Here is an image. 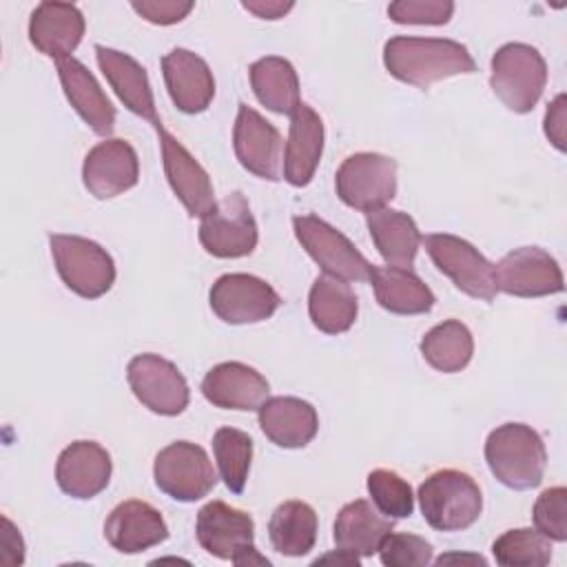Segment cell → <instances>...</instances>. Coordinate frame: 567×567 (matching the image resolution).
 Returning a JSON list of instances; mask_svg holds the SVG:
<instances>
[{"mask_svg":"<svg viewBox=\"0 0 567 567\" xmlns=\"http://www.w3.org/2000/svg\"><path fill=\"white\" fill-rule=\"evenodd\" d=\"M383 64L392 78L423 91L439 80L476 71L467 47L447 38L394 35L383 47Z\"/></svg>","mask_w":567,"mask_h":567,"instance_id":"cell-1","label":"cell"},{"mask_svg":"<svg viewBox=\"0 0 567 567\" xmlns=\"http://www.w3.org/2000/svg\"><path fill=\"white\" fill-rule=\"evenodd\" d=\"M485 461L498 483L525 492L540 485L547 450L540 434L525 423H503L487 434Z\"/></svg>","mask_w":567,"mask_h":567,"instance_id":"cell-2","label":"cell"},{"mask_svg":"<svg viewBox=\"0 0 567 567\" xmlns=\"http://www.w3.org/2000/svg\"><path fill=\"white\" fill-rule=\"evenodd\" d=\"M419 505L425 523L436 532L472 527L483 512L478 483L461 470H436L419 485Z\"/></svg>","mask_w":567,"mask_h":567,"instance_id":"cell-3","label":"cell"},{"mask_svg":"<svg viewBox=\"0 0 567 567\" xmlns=\"http://www.w3.org/2000/svg\"><path fill=\"white\" fill-rule=\"evenodd\" d=\"M489 86L514 113H529L547 84V62L525 42H507L492 55Z\"/></svg>","mask_w":567,"mask_h":567,"instance_id":"cell-4","label":"cell"},{"mask_svg":"<svg viewBox=\"0 0 567 567\" xmlns=\"http://www.w3.org/2000/svg\"><path fill=\"white\" fill-rule=\"evenodd\" d=\"M195 536L202 549L210 556L244 565H270L255 547V523L244 509L230 507L224 501L206 503L195 518Z\"/></svg>","mask_w":567,"mask_h":567,"instance_id":"cell-5","label":"cell"},{"mask_svg":"<svg viewBox=\"0 0 567 567\" xmlns=\"http://www.w3.org/2000/svg\"><path fill=\"white\" fill-rule=\"evenodd\" d=\"M51 257L64 286L82 299H100L115 284V261L97 241L80 235H49Z\"/></svg>","mask_w":567,"mask_h":567,"instance_id":"cell-6","label":"cell"},{"mask_svg":"<svg viewBox=\"0 0 567 567\" xmlns=\"http://www.w3.org/2000/svg\"><path fill=\"white\" fill-rule=\"evenodd\" d=\"M295 237L323 275L343 281H370L374 266L365 255L334 226L317 215L292 217Z\"/></svg>","mask_w":567,"mask_h":567,"instance_id":"cell-7","label":"cell"},{"mask_svg":"<svg viewBox=\"0 0 567 567\" xmlns=\"http://www.w3.org/2000/svg\"><path fill=\"white\" fill-rule=\"evenodd\" d=\"M339 199L361 213L385 208L396 195V159L381 153L348 155L334 175Z\"/></svg>","mask_w":567,"mask_h":567,"instance_id":"cell-8","label":"cell"},{"mask_svg":"<svg viewBox=\"0 0 567 567\" xmlns=\"http://www.w3.org/2000/svg\"><path fill=\"white\" fill-rule=\"evenodd\" d=\"M153 478L159 492L179 503H195L213 492L217 472L206 450L190 441H175L157 452Z\"/></svg>","mask_w":567,"mask_h":567,"instance_id":"cell-9","label":"cell"},{"mask_svg":"<svg viewBox=\"0 0 567 567\" xmlns=\"http://www.w3.org/2000/svg\"><path fill=\"white\" fill-rule=\"evenodd\" d=\"M259 230L246 197L239 190L219 199L210 213L202 217L199 244L219 259L246 257L257 248Z\"/></svg>","mask_w":567,"mask_h":567,"instance_id":"cell-10","label":"cell"},{"mask_svg":"<svg viewBox=\"0 0 567 567\" xmlns=\"http://www.w3.org/2000/svg\"><path fill=\"white\" fill-rule=\"evenodd\" d=\"M421 241L432 264L447 275L461 292L483 301H492L496 297L494 264H489L470 241L450 233H432L421 237Z\"/></svg>","mask_w":567,"mask_h":567,"instance_id":"cell-11","label":"cell"},{"mask_svg":"<svg viewBox=\"0 0 567 567\" xmlns=\"http://www.w3.org/2000/svg\"><path fill=\"white\" fill-rule=\"evenodd\" d=\"M126 381L135 399L159 416H177L188 408L190 390L184 374L159 354L133 357L126 365Z\"/></svg>","mask_w":567,"mask_h":567,"instance_id":"cell-12","label":"cell"},{"mask_svg":"<svg viewBox=\"0 0 567 567\" xmlns=\"http://www.w3.org/2000/svg\"><path fill=\"white\" fill-rule=\"evenodd\" d=\"M208 303L224 323L244 326L270 319L281 306V297L255 275L228 272L210 286Z\"/></svg>","mask_w":567,"mask_h":567,"instance_id":"cell-13","label":"cell"},{"mask_svg":"<svg viewBox=\"0 0 567 567\" xmlns=\"http://www.w3.org/2000/svg\"><path fill=\"white\" fill-rule=\"evenodd\" d=\"M496 290L512 297H547L563 292V270L558 261L538 246H523L507 252L494 266Z\"/></svg>","mask_w":567,"mask_h":567,"instance_id":"cell-14","label":"cell"},{"mask_svg":"<svg viewBox=\"0 0 567 567\" xmlns=\"http://www.w3.org/2000/svg\"><path fill=\"white\" fill-rule=\"evenodd\" d=\"M284 146L279 131L241 102L233 126V148L239 164L261 179L279 182L284 175Z\"/></svg>","mask_w":567,"mask_h":567,"instance_id":"cell-15","label":"cell"},{"mask_svg":"<svg viewBox=\"0 0 567 567\" xmlns=\"http://www.w3.org/2000/svg\"><path fill=\"white\" fill-rule=\"evenodd\" d=\"M151 124L155 126L159 137L164 173L171 190L175 193V197L182 202V206L188 210L190 217H204L217 204L208 173L193 157V153L173 133L164 128L159 117Z\"/></svg>","mask_w":567,"mask_h":567,"instance_id":"cell-16","label":"cell"},{"mask_svg":"<svg viewBox=\"0 0 567 567\" xmlns=\"http://www.w3.org/2000/svg\"><path fill=\"white\" fill-rule=\"evenodd\" d=\"M140 179V159L135 148L120 137H106L95 144L82 164L84 188L95 199H111L131 190Z\"/></svg>","mask_w":567,"mask_h":567,"instance_id":"cell-17","label":"cell"},{"mask_svg":"<svg viewBox=\"0 0 567 567\" xmlns=\"http://www.w3.org/2000/svg\"><path fill=\"white\" fill-rule=\"evenodd\" d=\"M113 472L111 454L95 441H73L55 463L58 487L78 501H89L106 489Z\"/></svg>","mask_w":567,"mask_h":567,"instance_id":"cell-18","label":"cell"},{"mask_svg":"<svg viewBox=\"0 0 567 567\" xmlns=\"http://www.w3.org/2000/svg\"><path fill=\"white\" fill-rule=\"evenodd\" d=\"M104 538L120 554H140L168 538V525L146 501H122L104 520Z\"/></svg>","mask_w":567,"mask_h":567,"instance_id":"cell-19","label":"cell"},{"mask_svg":"<svg viewBox=\"0 0 567 567\" xmlns=\"http://www.w3.org/2000/svg\"><path fill=\"white\" fill-rule=\"evenodd\" d=\"M162 75L173 104L186 113H204L215 97V78L204 58L188 49H173L162 58Z\"/></svg>","mask_w":567,"mask_h":567,"instance_id":"cell-20","label":"cell"},{"mask_svg":"<svg viewBox=\"0 0 567 567\" xmlns=\"http://www.w3.org/2000/svg\"><path fill=\"white\" fill-rule=\"evenodd\" d=\"M268 392L270 385L266 377L241 361L217 363L202 381L204 399L221 410H259V405L268 399Z\"/></svg>","mask_w":567,"mask_h":567,"instance_id":"cell-21","label":"cell"},{"mask_svg":"<svg viewBox=\"0 0 567 567\" xmlns=\"http://www.w3.org/2000/svg\"><path fill=\"white\" fill-rule=\"evenodd\" d=\"M86 22L71 2H40L29 18V40L47 58L64 60L82 42Z\"/></svg>","mask_w":567,"mask_h":567,"instance_id":"cell-22","label":"cell"},{"mask_svg":"<svg viewBox=\"0 0 567 567\" xmlns=\"http://www.w3.org/2000/svg\"><path fill=\"white\" fill-rule=\"evenodd\" d=\"M58 78L69 104L84 120V124L95 135L109 137L115 128V106L106 97L95 75L80 60L64 58L58 60Z\"/></svg>","mask_w":567,"mask_h":567,"instance_id":"cell-23","label":"cell"},{"mask_svg":"<svg viewBox=\"0 0 567 567\" xmlns=\"http://www.w3.org/2000/svg\"><path fill=\"white\" fill-rule=\"evenodd\" d=\"M321 155L323 120L312 106L301 102L290 115L288 142L284 146V179L295 188L308 186L317 173Z\"/></svg>","mask_w":567,"mask_h":567,"instance_id":"cell-24","label":"cell"},{"mask_svg":"<svg viewBox=\"0 0 567 567\" xmlns=\"http://www.w3.org/2000/svg\"><path fill=\"white\" fill-rule=\"evenodd\" d=\"M259 427L279 447H306L319 432V414L312 403L299 396L266 399L259 410Z\"/></svg>","mask_w":567,"mask_h":567,"instance_id":"cell-25","label":"cell"},{"mask_svg":"<svg viewBox=\"0 0 567 567\" xmlns=\"http://www.w3.org/2000/svg\"><path fill=\"white\" fill-rule=\"evenodd\" d=\"M95 58L97 66L104 73L106 82L120 97V102L135 115L155 122V97L151 91L148 73L146 69L131 58L128 53H122L117 49H109L102 44H95Z\"/></svg>","mask_w":567,"mask_h":567,"instance_id":"cell-26","label":"cell"},{"mask_svg":"<svg viewBox=\"0 0 567 567\" xmlns=\"http://www.w3.org/2000/svg\"><path fill=\"white\" fill-rule=\"evenodd\" d=\"M394 520L383 516L370 501L357 498L346 503L334 520V545L359 558L379 551L383 538L392 532Z\"/></svg>","mask_w":567,"mask_h":567,"instance_id":"cell-27","label":"cell"},{"mask_svg":"<svg viewBox=\"0 0 567 567\" xmlns=\"http://www.w3.org/2000/svg\"><path fill=\"white\" fill-rule=\"evenodd\" d=\"M365 224L374 248L388 266H414L416 250L421 246V233L408 213L394 208H377L365 213Z\"/></svg>","mask_w":567,"mask_h":567,"instance_id":"cell-28","label":"cell"},{"mask_svg":"<svg viewBox=\"0 0 567 567\" xmlns=\"http://www.w3.org/2000/svg\"><path fill=\"white\" fill-rule=\"evenodd\" d=\"M372 288L379 306L392 315H425L436 297L412 268L374 266Z\"/></svg>","mask_w":567,"mask_h":567,"instance_id":"cell-29","label":"cell"},{"mask_svg":"<svg viewBox=\"0 0 567 567\" xmlns=\"http://www.w3.org/2000/svg\"><path fill=\"white\" fill-rule=\"evenodd\" d=\"M359 312V301L348 281L319 275L308 295V315L317 330L326 334L348 332Z\"/></svg>","mask_w":567,"mask_h":567,"instance_id":"cell-30","label":"cell"},{"mask_svg":"<svg viewBox=\"0 0 567 567\" xmlns=\"http://www.w3.org/2000/svg\"><path fill=\"white\" fill-rule=\"evenodd\" d=\"M319 518L312 505L303 501H284L268 520V538L277 554L299 558L312 551L317 543Z\"/></svg>","mask_w":567,"mask_h":567,"instance_id":"cell-31","label":"cell"},{"mask_svg":"<svg viewBox=\"0 0 567 567\" xmlns=\"http://www.w3.org/2000/svg\"><path fill=\"white\" fill-rule=\"evenodd\" d=\"M250 86L257 100L272 113L292 115L299 104V78L295 66L279 55H266L250 64Z\"/></svg>","mask_w":567,"mask_h":567,"instance_id":"cell-32","label":"cell"},{"mask_svg":"<svg viewBox=\"0 0 567 567\" xmlns=\"http://www.w3.org/2000/svg\"><path fill=\"white\" fill-rule=\"evenodd\" d=\"M419 348L423 359L434 370L454 374V372H461L472 361L474 339L465 323L456 319H447L443 323H436L432 330H427Z\"/></svg>","mask_w":567,"mask_h":567,"instance_id":"cell-33","label":"cell"},{"mask_svg":"<svg viewBox=\"0 0 567 567\" xmlns=\"http://www.w3.org/2000/svg\"><path fill=\"white\" fill-rule=\"evenodd\" d=\"M213 454L224 485L233 494H241L252 461V439L237 427H219L213 434Z\"/></svg>","mask_w":567,"mask_h":567,"instance_id":"cell-34","label":"cell"},{"mask_svg":"<svg viewBox=\"0 0 567 567\" xmlns=\"http://www.w3.org/2000/svg\"><path fill=\"white\" fill-rule=\"evenodd\" d=\"M492 554L503 567H543L551 560V540L532 527L507 529L494 540Z\"/></svg>","mask_w":567,"mask_h":567,"instance_id":"cell-35","label":"cell"},{"mask_svg":"<svg viewBox=\"0 0 567 567\" xmlns=\"http://www.w3.org/2000/svg\"><path fill=\"white\" fill-rule=\"evenodd\" d=\"M368 494L372 505L388 518H410L414 512V494L405 478L392 470H372L368 474Z\"/></svg>","mask_w":567,"mask_h":567,"instance_id":"cell-36","label":"cell"},{"mask_svg":"<svg viewBox=\"0 0 567 567\" xmlns=\"http://www.w3.org/2000/svg\"><path fill=\"white\" fill-rule=\"evenodd\" d=\"M377 554L385 567H423L434 560L432 545L416 534L390 532Z\"/></svg>","mask_w":567,"mask_h":567,"instance_id":"cell-37","label":"cell"},{"mask_svg":"<svg viewBox=\"0 0 567 567\" xmlns=\"http://www.w3.org/2000/svg\"><path fill=\"white\" fill-rule=\"evenodd\" d=\"M536 529L549 540H567V489L563 485L545 489L532 509Z\"/></svg>","mask_w":567,"mask_h":567,"instance_id":"cell-38","label":"cell"},{"mask_svg":"<svg viewBox=\"0 0 567 567\" xmlns=\"http://www.w3.org/2000/svg\"><path fill=\"white\" fill-rule=\"evenodd\" d=\"M454 13L450 0H396L388 4V16L396 24H447Z\"/></svg>","mask_w":567,"mask_h":567,"instance_id":"cell-39","label":"cell"},{"mask_svg":"<svg viewBox=\"0 0 567 567\" xmlns=\"http://www.w3.org/2000/svg\"><path fill=\"white\" fill-rule=\"evenodd\" d=\"M131 7L135 13H140L151 24L168 27V24L182 22L193 11L195 4L182 2V0H142V2L135 0V2H131Z\"/></svg>","mask_w":567,"mask_h":567,"instance_id":"cell-40","label":"cell"},{"mask_svg":"<svg viewBox=\"0 0 567 567\" xmlns=\"http://www.w3.org/2000/svg\"><path fill=\"white\" fill-rule=\"evenodd\" d=\"M565 111H567V97H565V93H560L547 106L545 122H543V131H545L547 140L560 153H565V122H567Z\"/></svg>","mask_w":567,"mask_h":567,"instance_id":"cell-41","label":"cell"},{"mask_svg":"<svg viewBox=\"0 0 567 567\" xmlns=\"http://www.w3.org/2000/svg\"><path fill=\"white\" fill-rule=\"evenodd\" d=\"M0 523H2V532H0L2 556H0V560L4 565H22L24 563V540H22L20 532L7 516H2Z\"/></svg>","mask_w":567,"mask_h":567,"instance_id":"cell-42","label":"cell"},{"mask_svg":"<svg viewBox=\"0 0 567 567\" xmlns=\"http://www.w3.org/2000/svg\"><path fill=\"white\" fill-rule=\"evenodd\" d=\"M295 4L292 2H279V0H248L244 2V9L255 13L264 20H279L284 18Z\"/></svg>","mask_w":567,"mask_h":567,"instance_id":"cell-43","label":"cell"},{"mask_svg":"<svg viewBox=\"0 0 567 567\" xmlns=\"http://www.w3.org/2000/svg\"><path fill=\"white\" fill-rule=\"evenodd\" d=\"M326 563H337V565H348V567L354 565V567H359V565H361V558L337 547L334 551H328V554H323V556H319V558L312 560V565H326Z\"/></svg>","mask_w":567,"mask_h":567,"instance_id":"cell-44","label":"cell"},{"mask_svg":"<svg viewBox=\"0 0 567 567\" xmlns=\"http://www.w3.org/2000/svg\"><path fill=\"white\" fill-rule=\"evenodd\" d=\"M474 563V565H485L487 560L483 556H476V554H443L436 558V565H443V563Z\"/></svg>","mask_w":567,"mask_h":567,"instance_id":"cell-45","label":"cell"}]
</instances>
